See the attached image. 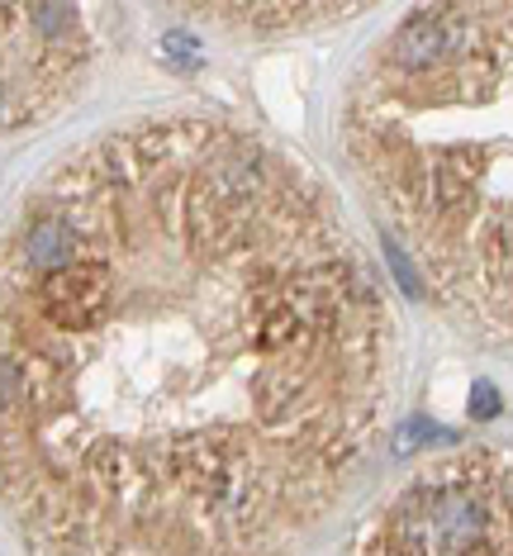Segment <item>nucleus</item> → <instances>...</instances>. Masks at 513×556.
<instances>
[{
	"label": "nucleus",
	"instance_id": "f257e3e1",
	"mask_svg": "<svg viewBox=\"0 0 513 556\" xmlns=\"http://www.w3.org/2000/svg\"><path fill=\"white\" fill-rule=\"evenodd\" d=\"M385 386L371 262L238 124H119L0 238V495L43 552L285 547L371 452Z\"/></svg>",
	"mask_w": 513,
	"mask_h": 556
},
{
	"label": "nucleus",
	"instance_id": "7ed1b4c3",
	"mask_svg": "<svg viewBox=\"0 0 513 556\" xmlns=\"http://www.w3.org/2000/svg\"><path fill=\"white\" fill-rule=\"evenodd\" d=\"M471 414H475V419H495V414H499V395H495V386H475V404H471Z\"/></svg>",
	"mask_w": 513,
	"mask_h": 556
},
{
	"label": "nucleus",
	"instance_id": "f03ea898",
	"mask_svg": "<svg viewBox=\"0 0 513 556\" xmlns=\"http://www.w3.org/2000/svg\"><path fill=\"white\" fill-rule=\"evenodd\" d=\"M367 552H480L513 547V480L466 457L414 476L361 538Z\"/></svg>",
	"mask_w": 513,
	"mask_h": 556
}]
</instances>
